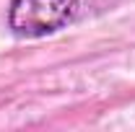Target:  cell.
<instances>
[{
  "label": "cell",
  "mask_w": 135,
  "mask_h": 132,
  "mask_svg": "<svg viewBox=\"0 0 135 132\" xmlns=\"http://www.w3.org/2000/svg\"><path fill=\"white\" fill-rule=\"evenodd\" d=\"M78 13V0H11L8 29L21 39H42L60 31Z\"/></svg>",
  "instance_id": "1"
}]
</instances>
